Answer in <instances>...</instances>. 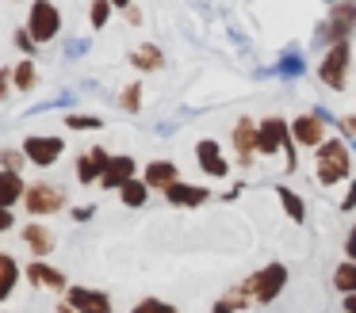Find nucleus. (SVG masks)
Listing matches in <instances>:
<instances>
[{
	"label": "nucleus",
	"instance_id": "nucleus-1",
	"mask_svg": "<svg viewBox=\"0 0 356 313\" xmlns=\"http://www.w3.org/2000/svg\"><path fill=\"white\" fill-rule=\"evenodd\" d=\"M287 153V172H295L299 168V157H295V137H291V122L284 119H264L257 122V153H264V157H272V153Z\"/></svg>",
	"mask_w": 356,
	"mask_h": 313
},
{
	"label": "nucleus",
	"instance_id": "nucleus-2",
	"mask_svg": "<svg viewBox=\"0 0 356 313\" xmlns=\"http://www.w3.org/2000/svg\"><path fill=\"white\" fill-rule=\"evenodd\" d=\"M348 172H353V157H348L345 137H325L318 145V183L333 187V183L348 180Z\"/></svg>",
	"mask_w": 356,
	"mask_h": 313
},
{
	"label": "nucleus",
	"instance_id": "nucleus-3",
	"mask_svg": "<svg viewBox=\"0 0 356 313\" xmlns=\"http://www.w3.org/2000/svg\"><path fill=\"white\" fill-rule=\"evenodd\" d=\"M356 31V0H333L330 8V23H322L318 42L333 46V42H348V35Z\"/></svg>",
	"mask_w": 356,
	"mask_h": 313
},
{
	"label": "nucleus",
	"instance_id": "nucleus-4",
	"mask_svg": "<svg viewBox=\"0 0 356 313\" xmlns=\"http://www.w3.org/2000/svg\"><path fill=\"white\" fill-rule=\"evenodd\" d=\"M249 282V294H253V302H276L280 298V290L287 287V267L284 264H264L261 271L253 275V279H245Z\"/></svg>",
	"mask_w": 356,
	"mask_h": 313
},
{
	"label": "nucleus",
	"instance_id": "nucleus-5",
	"mask_svg": "<svg viewBox=\"0 0 356 313\" xmlns=\"http://www.w3.org/2000/svg\"><path fill=\"white\" fill-rule=\"evenodd\" d=\"M27 31L35 35V42H50V38H58V31H62V12H58V4H50V0H35L31 15H27Z\"/></svg>",
	"mask_w": 356,
	"mask_h": 313
},
{
	"label": "nucleus",
	"instance_id": "nucleus-6",
	"mask_svg": "<svg viewBox=\"0 0 356 313\" xmlns=\"http://www.w3.org/2000/svg\"><path fill=\"white\" fill-rule=\"evenodd\" d=\"M348 65H353V53H348V42H333L330 50H325L322 65H318V76H322V84H330L333 92L345 88V73Z\"/></svg>",
	"mask_w": 356,
	"mask_h": 313
},
{
	"label": "nucleus",
	"instance_id": "nucleus-7",
	"mask_svg": "<svg viewBox=\"0 0 356 313\" xmlns=\"http://www.w3.org/2000/svg\"><path fill=\"white\" fill-rule=\"evenodd\" d=\"M62 203H65V195L58 187H50V183H31V187L24 191V210L35 214V218L62 210Z\"/></svg>",
	"mask_w": 356,
	"mask_h": 313
},
{
	"label": "nucleus",
	"instance_id": "nucleus-8",
	"mask_svg": "<svg viewBox=\"0 0 356 313\" xmlns=\"http://www.w3.org/2000/svg\"><path fill=\"white\" fill-rule=\"evenodd\" d=\"M62 149H65V142H62V137H54V134H31V137H24L27 160H31V164H39V168H50L58 157H62Z\"/></svg>",
	"mask_w": 356,
	"mask_h": 313
},
{
	"label": "nucleus",
	"instance_id": "nucleus-9",
	"mask_svg": "<svg viewBox=\"0 0 356 313\" xmlns=\"http://www.w3.org/2000/svg\"><path fill=\"white\" fill-rule=\"evenodd\" d=\"M291 137L299 145H310V149H318V145L325 142V119L318 111H307L299 115V119L291 122Z\"/></svg>",
	"mask_w": 356,
	"mask_h": 313
},
{
	"label": "nucleus",
	"instance_id": "nucleus-10",
	"mask_svg": "<svg viewBox=\"0 0 356 313\" xmlns=\"http://www.w3.org/2000/svg\"><path fill=\"white\" fill-rule=\"evenodd\" d=\"M234 157H238L241 168L253 164V157H257V122L253 119L234 122Z\"/></svg>",
	"mask_w": 356,
	"mask_h": 313
},
{
	"label": "nucleus",
	"instance_id": "nucleus-11",
	"mask_svg": "<svg viewBox=\"0 0 356 313\" xmlns=\"http://www.w3.org/2000/svg\"><path fill=\"white\" fill-rule=\"evenodd\" d=\"M70 305H73V313H111V298L92 287H73Z\"/></svg>",
	"mask_w": 356,
	"mask_h": 313
},
{
	"label": "nucleus",
	"instance_id": "nucleus-12",
	"mask_svg": "<svg viewBox=\"0 0 356 313\" xmlns=\"http://www.w3.org/2000/svg\"><path fill=\"white\" fill-rule=\"evenodd\" d=\"M195 160H200V168H203V172H211V176H230V164L222 160V149H218L215 137L195 142Z\"/></svg>",
	"mask_w": 356,
	"mask_h": 313
},
{
	"label": "nucleus",
	"instance_id": "nucleus-13",
	"mask_svg": "<svg viewBox=\"0 0 356 313\" xmlns=\"http://www.w3.org/2000/svg\"><path fill=\"white\" fill-rule=\"evenodd\" d=\"M138 172V164H134V157H111L108 160V168L100 172V187H108V191H119L131 176Z\"/></svg>",
	"mask_w": 356,
	"mask_h": 313
},
{
	"label": "nucleus",
	"instance_id": "nucleus-14",
	"mask_svg": "<svg viewBox=\"0 0 356 313\" xmlns=\"http://www.w3.org/2000/svg\"><path fill=\"white\" fill-rule=\"evenodd\" d=\"M165 198H169L172 206H203V203H211V191L207 187H195V183H169L165 187Z\"/></svg>",
	"mask_w": 356,
	"mask_h": 313
},
{
	"label": "nucleus",
	"instance_id": "nucleus-15",
	"mask_svg": "<svg viewBox=\"0 0 356 313\" xmlns=\"http://www.w3.org/2000/svg\"><path fill=\"white\" fill-rule=\"evenodd\" d=\"M19 237H24V244L35 252V256H50V252H54V237H50V229L39 226V221L24 226V229H19Z\"/></svg>",
	"mask_w": 356,
	"mask_h": 313
},
{
	"label": "nucleus",
	"instance_id": "nucleus-16",
	"mask_svg": "<svg viewBox=\"0 0 356 313\" xmlns=\"http://www.w3.org/2000/svg\"><path fill=\"white\" fill-rule=\"evenodd\" d=\"M27 279L35 282V287H50V290H65V275L58 271V267L42 264V260H31L27 264Z\"/></svg>",
	"mask_w": 356,
	"mask_h": 313
},
{
	"label": "nucleus",
	"instance_id": "nucleus-17",
	"mask_svg": "<svg viewBox=\"0 0 356 313\" xmlns=\"http://www.w3.org/2000/svg\"><path fill=\"white\" fill-rule=\"evenodd\" d=\"M180 168L177 164H172V160H149V164H146V176H142V180H146L149 183V187H169V183H177L180 180Z\"/></svg>",
	"mask_w": 356,
	"mask_h": 313
},
{
	"label": "nucleus",
	"instance_id": "nucleus-18",
	"mask_svg": "<svg viewBox=\"0 0 356 313\" xmlns=\"http://www.w3.org/2000/svg\"><path fill=\"white\" fill-rule=\"evenodd\" d=\"M24 180H19V172H12V168H0V206H16L24 203Z\"/></svg>",
	"mask_w": 356,
	"mask_h": 313
},
{
	"label": "nucleus",
	"instance_id": "nucleus-19",
	"mask_svg": "<svg viewBox=\"0 0 356 313\" xmlns=\"http://www.w3.org/2000/svg\"><path fill=\"white\" fill-rule=\"evenodd\" d=\"M302 73H307V58L295 53V50H287L284 58H280V65L268 69V76H287V81H299Z\"/></svg>",
	"mask_w": 356,
	"mask_h": 313
},
{
	"label": "nucleus",
	"instance_id": "nucleus-20",
	"mask_svg": "<svg viewBox=\"0 0 356 313\" xmlns=\"http://www.w3.org/2000/svg\"><path fill=\"white\" fill-rule=\"evenodd\" d=\"M131 65L134 69H142V73H154V69H161L165 65V58H161V50H157V46H134L131 50Z\"/></svg>",
	"mask_w": 356,
	"mask_h": 313
},
{
	"label": "nucleus",
	"instance_id": "nucleus-21",
	"mask_svg": "<svg viewBox=\"0 0 356 313\" xmlns=\"http://www.w3.org/2000/svg\"><path fill=\"white\" fill-rule=\"evenodd\" d=\"M276 198L284 203V214L295 221V226H302V221H307V203H302V198L295 195L291 187H284V183H280V187H276Z\"/></svg>",
	"mask_w": 356,
	"mask_h": 313
},
{
	"label": "nucleus",
	"instance_id": "nucleus-22",
	"mask_svg": "<svg viewBox=\"0 0 356 313\" xmlns=\"http://www.w3.org/2000/svg\"><path fill=\"white\" fill-rule=\"evenodd\" d=\"M119 198H123L127 206H142V203H149V183L146 180H138V176H131V180L119 187Z\"/></svg>",
	"mask_w": 356,
	"mask_h": 313
},
{
	"label": "nucleus",
	"instance_id": "nucleus-23",
	"mask_svg": "<svg viewBox=\"0 0 356 313\" xmlns=\"http://www.w3.org/2000/svg\"><path fill=\"white\" fill-rule=\"evenodd\" d=\"M16 279H19V264L8 256V252H0V302H4V298L12 294Z\"/></svg>",
	"mask_w": 356,
	"mask_h": 313
},
{
	"label": "nucleus",
	"instance_id": "nucleus-24",
	"mask_svg": "<svg viewBox=\"0 0 356 313\" xmlns=\"http://www.w3.org/2000/svg\"><path fill=\"white\" fill-rule=\"evenodd\" d=\"M35 84H39V73H35V65H31V61H19V65L12 69V88L31 92Z\"/></svg>",
	"mask_w": 356,
	"mask_h": 313
},
{
	"label": "nucleus",
	"instance_id": "nucleus-25",
	"mask_svg": "<svg viewBox=\"0 0 356 313\" xmlns=\"http://www.w3.org/2000/svg\"><path fill=\"white\" fill-rule=\"evenodd\" d=\"M333 287H337L341 294H353L356 290V260H348V264H341L337 271H333Z\"/></svg>",
	"mask_w": 356,
	"mask_h": 313
},
{
	"label": "nucleus",
	"instance_id": "nucleus-26",
	"mask_svg": "<svg viewBox=\"0 0 356 313\" xmlns=\"http://www.w3.org/2000/svg\"><path fill=\"white\" fill-rule=\"evenodd\" d=\"M73 172H77L81 183H100V164L92 160V153H85V157H77V164H73Z\"/></svg>",
	"mask_w": 356,
	"mask_h": 313
},
{
	"label": "nucleus",
	"instance_id": "nucleus-27",
	"mask_svg": "<svg viewBox=\"0 0 356 313\" xmlns=\"http://www.w3.org/2000/svg\"><path fill=\"white\" fill-rule=\"evenodd\" d=\"M88 19H92V27H108L111 19V0H92V8H88Z\"/></svg>",
	"mask_w": 356,
	"mask_h": 313
},
{
	"label": "nucleus",
	"instance_id": "nucleus-28",
	"mask_svg": "<svg viewBox=\"0 0 356 313\" xmlns=\"http://www.w3.org/2000/svg\"><path fill=\"white\" fill-rule=\"evenodd\" d=\"M0 164H4V168H12V172H24L27 153H24V149H0Z\"/></svg>",
	"mask_w": 356,
	"mask_h": 313
},
{
	"label": "nucleus",
	"instance_id": "nucleus-29",
	"mask_svg": "<svg viewBox=\"0 0 356 313\" xmlns=\"http://www.w3.org/2000/svg\"><path fill=\"white\" fill-rule=\"evenodd\" d=\"M65 126H70V130H100V119H92V115H77V111H70V115H65Z\"/></svg>",
	"mask_w": 356,
	"mask_h": 313
},
{
	"label": "nucleus",
	"instance_id": "nucleus-30",
	"mask_svg": "<svg viewBox=\"0 0 356 313\" xmlns=\"http://www.w3.org/2000/svg\"><path fill=\"white\" fill-rule=\"evenodd\" d=\"M138 99H142V81H134L131 88L123 92V107L127 111H138Z\"/></svg>",
	"mask_w": 356,
	"mask_h": 313
},
{
	"label": "nucleus",
	"instance_id": "nucleus-31",
	"mask_svg": "<svg viewBox=\"0 0 356 313\" xmlns=\"http://www.w3.org/2000/svg\"><path fill=\"white\" fill-rule=\"evenodd\" d=\"M16 46H19L24 53H35V46H39V42H35V35L24 27V31H16Z\"/></svg>",
	"mask_w": 356,
	"mask_h": 313
},
{
	"label": "nucleus",
	"instance_id": "nucleus-32",
	"mask_svg": "<svg viewBox=\"0 0 356 313\" xmlns=\"http://www.w3.org/2000/svg\"><path fill=\"white\" fill-rule=\"evenodd\" d=\"M131 313H161V302H157V298H146V302H138Z\"/></svg>",
	"mask_w": 356,
	"mask_h": 313
},
{
	"label": "nucleus",
	"instance_id": "nucleus-33",
	"mask_svg": "<svg viewBox=\"0 0 356 313\" xmlns=\"http://www.w3.org/2000/svg\"><path fill=\"white\" fill-rule=\"evenodd\" d=\"M341 210H345V214H348V210H356V180L348 183V191H345V203H341Z\"/></svg>",
	"mask_w": 356,
	"mask_h": 313
},
{
	"label": "nucleus",
	"instance_id": "nucleus-34",
	"mask_svg": "<svg viewBox=\"0 0 356 313\" xmlns=\"http://www.w3.org/2000/svg\"><path fill=\"white\" fill-rule=\"evenodd\" d=\"M88 46H92L88 38H73V42H70V58H81V53H85Z\"/></svg>",
	"mask_w": 356,
	"mask_h": 313
},
{
	"label": "nucleus",
	"instance_id": "nucleus-35",
	"mask_svg": "<svg viewBox=\"0 0 356 313\" xmlns=\"http://www.w3.org/2000/svg\"><path fill=\"white\" fill-rule=\"evenodd\" d=\"M16 226V218H12V206H0V233H4V229H12Z\"/></svg>",
	"mask_w": 356,
	"mask_h": 313
},
{
	"label": "nucleus",
	"instance_id": "nucleus-36",
	"mask_svg": "<svg viewBox=\"0 0 356 313\" xmlns=\"http://www.w3.org/2000/svg\"><path fill=\"white\" fill-rule=\"evenodd\" d=\"M345 256H348V260H356V226L348 229V237H345Z\"/></svg>",
	"mask_w": 356,
	"mask_h": 313
},
{
	"label": "nucleus",
	"instance_id": "nucleus-37",
	"mask_svg": "<svg viewBox=\"0 0 356 313\" xmlns=\"http://www.w3.org/2000/svg\"><path fill=\"white\" fill-rule=\"evenodd\" d=\"M8 88H12V69H0V99L8 96Z\"/></svg>",
	"mask_w": 356,
	"mask_h": 313
},
{
	"label": "nucleus",
	"instance_id": "nucleus-38",
	"mask_svg": "<svg viewBox=\"0 0 356 313\" xmlns=\"http://www.w3.org/2000/svg\"><path fill=\"white\" fill-rule=\"evenodd\" d=\"M211 313H241V310L230 302V298H222V302H215V310H211Z\"/></svg>",
	"mask_w": 356,
	"mask_h": 313
},
{
	"label": "nucleus",
	"instance_id": "nucleus-39",
	"mask_svg": "<svg viewBox=\"0 0 356 313\" xmlns=\"http://www.w3.org/2000/svg\"><path fill=\"white\" fill-rule=\"evenodd\" d=\"M341 130L353 137V134H356V115H345V119H341Z\"/></svg>",
	"mask_w": 356,
	"mask_h": 313
},
{
	"label": "nucleus",
	"instance_id": "nucleus-40",
	"mask_svg": "<svg viewBox=\"0 0 356 313\" xmlns=\"http://www.w3.org/2000/svg\"><path fill=\"white\" fill-rule=\"evenodd\" d=\"M92 160H96V164H100V172H104V168H108V153H104V149H92Z\"/></svg>",
	"mask_w": 356,
	"mask_h": 313
},
{
	"label": "nucleus",
	"instance_id": "nucleus-41",
	"mask_svg": "<svg viewBox=\"0 0 356 313\" xmlns=\"http://www.w3.org/2000/svg\"><path fill=\"white\" fill-rule=\"evenodd\" d=\"M127 23H134V27H138V23H142V12H138V8H127Z\"/></svg>",
	"mask_w": 356,
	"mask_h": 313
},
{
	"label": "nucleus",
	"instance_id": "nucleus-42",
	"mask_svg": "<svg viewBox=\"0 0 356 313\" xmlns=\"http://www.w3.org/2000/svg\"><path fill=\"white\" fill-rule=\"evenodd\" d=\"M345 313H356V290H353V294H345Z\"/></svg>",
	"mask_w": 356,
	"mask_h": 313
},
{
	"label": "nucleus",
	"instance_id": "nucleus-43",
	"mask_svg": "<svg viewBox=\"0 0 356 313\" xmlns=\"http://www.w3.org/2000/svg\"><path fill=\"white\" fill-rule=\"evenodd\" d=\"M73 218H77V221H88V218H92V206H85V210H73Z\"/></svg>",
	"mask_w": 356,
	"mask_h": 313
},
{
	"label": "nucleus",
	"instance_id": "nucleus-44",
	"mask_svg": "<svg viewBox=\"0 0 356 313\" xmlns=\"http://www.w3.org/2000/svg\"><path fill=\"white\" fill-rule=\"evenodd\" d=\"M111 8H123V12H127V8H131V0H111Z\"/></svg>",
	"mask_w": 356,
	"mask_h": 313
},
{
	"label": "nucleus",
	"instance_id": "nucleus-45",
	"mask_svg": "<svg viewBox=\"0 0 356 313\" xmlns=\"http://www.w3.org/2000/svg\"><path fill=\"white\" fill-rule=\"evenodd\" d=\"M161 313H180V310H177V305H165V302H161Z\"/></svg>",
	"mask_w": 356,
	"mask_h": 313
},
{
	"label": "nucleus",
	"instance_id": "nucleus-46",
	"mask_svg": "<svg viewBox=\"0 0 356 313\" xmlns=\"http://www.w3.org/2000/svg\"><path fill=\"white\" fill-rule=\"evenodd\" d=\"M325 4H333V0H325Z\"/></svg>",
	"mask_w": 356,
	"mask_h": 313
}]
</instances>
